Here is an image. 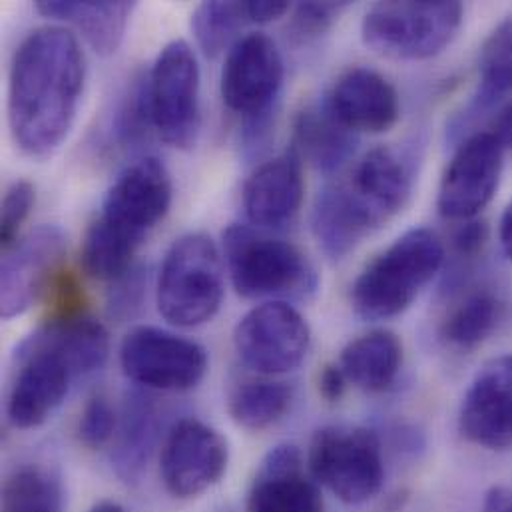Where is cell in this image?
Returning <instances> with one entry per match:
<instances>
[{"label":"cell","instance_id":"6da1fadb","mask_svg":"<svg viewBox=\"0 0 512 512\" xmlns=\"http://www.w3.org/2000/svg\"><path fill=\"white\" fill-rule=\"evenodd\" d=\"M84 82L86 58L72 30L42 26L20 42L8 76V126L20 152L48 158L62 146Z\"/></svg>","mask_w":512,"mask_h":512},{"label":"cell","instance_id":"7a4b0ae2","mask_svg":"<svg viewBox=\"0 0 512 512\" xmlns=\"http://www.w3.org/2000/svg\"><path fill=\"white\" fill-rule=\"evenodd\" d=\"M445 261L443 242L427 228L397 238L357 275L351 305L365 321H385L405 313L433 281Z\"/></svg>","mask_w":512,"mask_h":512},{"label":"cell","instance_id":"3957f363","mask_svg":"<svg viewBox=\"0 0 512 512\" xmlns=\"http://www.w3.org/2000/svg\"><path fill=\"white\" fill-rule=\"evenodd\" d=\"M232 285L246 299H307L319 279L313 263L289 242L269 238L252 226L234 224L224 236Z\"/></svg>","mask_w":512,"mask_h":512},{"label":"cell","instance_id":"277c9868","mask_svg":"<svg viewBox=\"0 0 512 512\" xmlns=\"http://www.w3.org/2000/svg\"><path fill=\"white\" fill-rule=\"evenodd\" d=\"M411 158L391 146L369 150L343 180L327 184L329 200L345 226L365 240L397 216L411 198Z\"/></svg>","mask_w":512,"mask_h":512},{"label":"cell","instance_id":"5b68a950","mask_svg":"<svg viewBox=\"0 0 512 512\" xmlns=\"http://www.w3.org/2000/svg\"><path fill=\"white\" fill-rule=\"evenodd\" d=\"M224 301V263L216 242L202 232L172 244L160 267L156 305L174 327L192 329L216 317Z\"/></svg>","mask_w":512,"mask_h":512},{"label":"cell","instance_id":"8992f818","mask_svg":"<svg viewBox=\"0 0 512 512\" xmlns=\"http://www.w3.org/2000/svg\"><path fill=\"white\" fill-rule=\"evenodd\" d=\"M465 8L455 0L377 2L361 22V38L393 60H427L441 54L463 26Z\"/></svg>","mask_w":512,"mask_h":512},{"label":"cell","instance_id":"52a82bcc","mask_svg":"<svg viewBox=\"0 0 512 512\" xmlns=\"http://www.w3.org/2000/svg\"><path fill=\"white\" fill-rule=\"evenodd\" d=\"M309 475L345 505H363L379 495L385 481L379 437L365 427L319 429L307 451Z\"/></svg>","mask_w":512,"mask_h":512},{"label":"cell","instance_id":"ba28073f","mask_svg":"<svg viewBox=\"0 0 512 512\" xmlns=\"http://www.w3.org/2000/svg\"><path fill=\"white\" fill-rule=\"evenodd\" d=\"M200 66L186 40H172L158 54L148 96L154 130L176 150H192L200 134Z\"/></svg>","mask_w":512,"mask_h":512},{"label":"cell","instance_id":"9c48e42d","mask_svg":"<svg viewBox=\"0 0 512 512\" xmlns=\"http://www.w3.org/2000/svg\"><path fill=\"white\" fill-rule=\"evenodd\" d=\"M124 375L150 391L182 393L198 387L208 373L206 349L174 331L140 325L120 343Z\"/></svg>","mask_w":512,"mask_h":512},{"label":"cell","instance_id":"30bf717a","mask_svg":"<svg viewBox=\"0 0 512 512\" xmlns=\"http://www.w3.org/2000/svg\"><path fill=\"white\" fill-rule=\"evenodd\" d=\"M311 347L307 319L287 301H263L250 309L234 329L240 361L263 377L295 371Z\"/></svg>","mask_w":512,"mask_h":512},{"label":"cell","instance_id":"8fae6325","mask_svg":"<svg viewBox=\"0 0 512 512\" xmlns=\"http://www.w3.org/2000/svg\"><path fill=\"white\" fill-rule=\"evenodd\" d=\"M14 357L18 367L6 401V417L14 429L30 431L56 413L78 375L62 353L34 333L18 345Z\"/></svg>","mask_w":512,"mask_h":512},{"label":"cell","instance_id":"7c38bea8","mask_svg":"<svg viewBox=\"0 0 512 512\" xmlns=\"http://www.w3.org/2000/svg\"><path fill=\"white\" fill-rule=\"evenodd\" d=\"M168 168L152 156L128 166L106 192L98 220L120 238L140 248L172 206Z\"/></svg>","mask_w":512,"mask_h":512},{"label":"cell","instance_id":"4fadbf2b","mask_svg":"<svg viewBox=\"0 0 512 512\" xmlns=\"http://www.w3.org/2000/svg\"><path fill=\"white\" fill-rule=\"evenodd\" d=\"M230 465L226 437L200 419H182L166 435L160 453V475L176 499H196L216 487Z\"/></svg>","mask_w":512,"mask_h":512},{"label":"cell","instance_id":"5bb4252c","mask_svg":"<svg viewBox=\"0 0 512 512\" xmlns=\"http://www.w3.org/2000/svg\"><path fill=\"white\" fill-rule=\"evenodd\" d=\"M283 76L277 44L263 32L246 34L232 44L224 62L220 84L224 104L244 120L273 116Z\"/></svg>","mask_w":512,"mask_h":512},{"label":"cell","instance_id":"9a60e30c","mask_svg":"<svg viewBox=\"0 0 512 512\" xmlns=\"http://www.w3.org/2000/svg\"><path fill=\"white\" fill-rule=\"evenodd\" d=\"M505 166V150L485 130L469 136L451 158L437 196L443 218L475 220L495 198Z\"/></svg>","mask_w":512,"mask_h":512},{"label":"cell","instance_id":"2e32d148","mask_svg":"<svg viewBox=\"0 0 512 512\" xmlns=\"http://www.w3.org/2000/svg\"><path fill=\"white\" fill-rule=\"evenodd\" d=\"M68 238L62 228L44 224L8 248L2 257L0 311L4 319L22 315L38 297L66 256Z\"/></svg>","mask_w":512,"mask_h":512},{"label":"cell","instance_id":"e0dca14e","mask_svg":"<svg viewBox=\"0 0 512 512\" xmlns=\"http://www.w3.org/2000/svg\"><path fill=\"white\" fill-rule=\"evenodd\" d=\"M459 429L469 443L487 451L512 449V353L479 369L463 397Z\"/></svg>","mask_w":512,"mask_h":512},{"label":"cell","instance_id":"ac0fdd59","mask_svg":"<svg viewBox=\"0 0 512 512\" xmlns=\"http://www.w3.org/2000/svg\"><path fill=\"white\" fill-rule=\"evenodd\" d=\"M305 465L295 445L273 447L257 469L246 512H325L321 487Z\"/></svg>","mask_w":512,"mask_h":512},{"label":"cell","instance_id":"d6986e66","mask_svg":"<svg viewBox=\"0 0 512 512\" xmlns=\"http://www.w3.org/2000/svg\"><path fill=\"white\" fill-rule=\"evenodd\" d=\"M323 100L333 116L355 134H383L397 124L401 114L393 84L365 66L341 74Z\"/></svg>","mask_w":512,"mask_h":512},{"label":"cell","instance_id":"ffe728a7","mask_svg":"<svg viewBox=\"0 0 512 512\" xmlns=\"http://www.w3.org/2000/svg\"><path fill=\"white\" fill-rule=\"evenodd\" d=\"M303 168L299 154L289 152L261 164L244 186L248 220L263 230H281L295 220L303 202Z\"/></svg>","mask_w":512,"mask_h":512},{"label":"cell","instance_id":"44dd1931","mask_svg":"<svg viewBox=\"0 0 512 512\" xmlns=\"http://www.w3.org/2000/svg\"><path fill=\"white\" fill-rule=\"evenodd\" d=\"M36 12L44 18L62 20L74 26L100 56L114 54L128 30L134 2H78V0H38Z\"/></svg>","mask_w":512,"mask_h":512},{"label":"cell","instance_id":"7402d4cb","mask_svg":"<svg viewBox=\"0 0 512 512\" xmlns=\"http://www.w3.org/2000/svg\"><path fill=\"white\" fill-rule=\"evenodd\" d=\"M293 142L301 160L305 158L319 172L333 174L351 160L357 134L345 128L323 100L299 112Z\"/></svg>","mask_w":512,"mask_h":512},{"label":"cell","instance_id":"603a6c76","mask_svg":"<svg viewBox=\"0 0 512 512\" xmlns=\"http://www.w3.org/2000/svg\"><path fill=\"white\" fill-rule=\"evenodd\" d=\"M403 365V345L393 331L375 329L349 341L341 355L339 367L347 381L367 393L389 389Z\"/></svg>","mask_w":512,"mask_h":512},{"label":"cell","instance_id":"cb8c5ba5","mask_svg":"<svg viewBox=\"0 0 512 512\" xmlns=\"http://www.w3.org/2000/svg\"><path fill=\"white\" fill-rule=\"evenodd\" d=\"M293 389L277 377L257 375L240 381L228 397V413L234 423L248 431H263L275 425L291 407Z\"/></svg>","mask_w":512,"mask_h":512},{"label":"cell","instance_id":"d4e9b609","mask_svg":"<svg viewBox=\"0 0 512 512\" xmlns=\"http://www.w3.org/2000/svg\"><path fill=\"white\" fill-rule=\"evenodd\" d=\"M503 319V301L489 289H475L455 303L441 325V337L459 351L481 347Z\"/></svg>","mask_w":512,"mask_h":512},{"label":"cell","instance_id":"484cf974","mask_svg":"<svg viewBox=\"0 0 512 512\" xmlns=\"http://www.w3.org/2000/svg\"><path fill=\"white\" fill-rule=\"evenodd\" d=\"M158 437V413L150 397L132 395L128 397L122 415L118 417L116 431V463L118 469L132 477L148 461Z\"/></svg>","mask_w":512,"mask_h":512},{"label":"cell","instance_id":"4316f807","mask_svg":"<svg viewBox=\"0 0 512 512\" xmlns=\"http://www.w3.org/2000/svg\"><path fill=\"white\" fill-rule=\"evenodd\" d=\"M2 512H64L62 485L42 467H20L4 481Z\"/></svg>","mask_w":512,"mask_h":512},{"label":"cell","instance_id":"83f0119b","mask_svg":"<svg viewBox=\"0 0 512 512\" xmlns=\"http://www.w3.org/2000/svg\"><path fill=\"white\" fill-rule=\"evenodd\" d=\"M136 252V246L120 238L96 218L82 238L80 263L90 277L112 283L134 267Z\"/></svg>","mask_w":512,"mask_h":512},{"label":"cell","instance_id":"f1b7e54d","mask_svg":"<svg viewBox=\"0 0 512 512\" xmlns=\"http://www.w3.org/2000/svg\"><path fill=\"white\" fill-rule=\"evenodd\" d=\"M246 24H252L248 2H202L192 14V32L208 58L220 56Z\"/></svg>","mask_w":512,"mask_h":512},{"label":"cell","instance_id":"f546056e","mask_svg":"<svg viewBox=\"0 0 512 512\" xmlns=\"http://www.w3.org/2000/svg\"><path fill=\"white\" fill-rule=\"evenodd\" d=\"M479 102L489 106L512 92V12L489 34L479 60Z\"/></svg>","mask_w":512,"mask_h":512},{"label":"cell","instance_id":"4dcf8cb0","mask_svg":"<svg viewBox=\"0 0 512 512\" xmlns=\"http://www.w3.org/2000/svg\"><path fill=\"white\" fill-rule=\"evenodd\" d=\"M112 140L118 148L134 150L148 140L150 128H154L148 96V78L138 76L126 88L116 114L112 118Z\"/></svg>","mask_w":512,"mask_h":512},{"label":"cell","instance_id":"1f68e13d","mask_svg":"<svg viewBox=\"0 0 512 512\" xmlns=\"http://www.w3.org/2000/svg\"><path fill=\"white\" fill-rule=\"evenodd\" d=\"M116 431H118V415L110 405V401L102 395L92 397L80 413V421H78L80 443L90 451H98L114 441Z\"/></svg>","mask_w":512,"mask_h":512},{"label":"cell","instance_id":"d6a6232c","mask_svg":"<svg viewBox=\"0 0 512 512\" xmlns=\"http://www.w3.org/2000/svg\"><path fill=\"white\" fill-rule=\"evenodd\" d=\"M36 202V190L30 182L18 180L14 182L4 198L0 212V246L2 252L12 248L20 240V228L28 220Z\"/></svg>","mask_w":512,"mask_h":512},{"label":"cell","instance_id":"836d02e7","mask_svg":"<svg viewBox=\"0 0 512 512\" xmlns=\"http://www.w3.org/2000/svg\"><path fill=\"white\" fill-rule=\"evenodd\" d=\"M349 2H299L293 8L289 30L297 40H313L331 30Z\"/></svg>","mask_w":512,"mask_h":512},{"label":"cell","instance_id":"e575fe53","mask_svg":"<svg viewBox=\"0 0 512 512\" xmlns=\"http://www.w3.org/2000/svg\"><path fill=\"white\" fill-rule=\"evenodd\" d=\"M144 289H146V271H144V267L134 265L120 279L112 281L110 313L114 317L132 315L142 303Z\"/></svg>","mask_w":512,"mask_h":512},{"label":"cell","instance_id":"d590c367","mask_svg":"<svg viewBox=\"0 0 512 512\" xmlns=\"http://www.w3.org/2000/svg\"><path fill=\"white\" fill-rule=\"evenodd\" d=\"M487 242V226L479 220H469L455 234V248L463 257L477 256Z\"/></svg>","mask_w":512,"mask_h":512},{"label":"cell","instance_id":"8d00e7d4","mask_svg":"<svg viewBox=\"0 0 512 512\" xmlns=\"http://www.w3.org/2000/svg\"><path fill=\"white\" fill-rule=\"evenodd\" d=\"M319 395L329 401V403H335L343 397L349 381L343 373V369L339 367V363H329L323 367V371L319 373Z\"/></svg>","mask_w":512,"mask_h":512},{"label":"cell","instance_id":"74e56055","mask_svg":"<svg viewBox=\"0 0 512 512\" xmlns=\"http://www.w3.org/2000/svg\"><path fill=\"white\" fill-rule=\"evenodd\" d=\"M487 132L499 142L505 152L512 150V100L499 108Z\"/></svg>","mask_w":512,"mask_h":512},{"label":"cell","instance_id":"f35d334b","mask_svg":"<svg viewBox=\"0 0 512 512\" xmlns=\"http://www.w3.org/2000/svg\"><path fill=\"white\" fill-rule=\"evenodd\" d=\"M289 12V4L287 2H271V0H248V14L252 24H267L273 22L277 18H281L283 14Z\"/></svg>","mask_w":512,"mask_h":512},{"label":"cell","instance_id":"ab89813d","mask_svg":"<svg viewBox=\"0 0 512 512\" xmlns=\"http://www.w3.org/2000/svg\"><path fill=\"white\" fill-rule=\"evenodd\" d=\"M481 512H512V491L509 487H493L483 501Z\"/></svg>","mask_w":512,"mask_h":512},{"label":"cell","instance_id":"60d3db41","mask_svg":"<svg viewBox=\"0 0 512 512\" xmlns=\"http://www.w3.org/2000/svg\"><path fill=\"white\" fill-rule=\"evenodd\" d=\"M499 242H501V248H503L505 256L509 257L512 261V202L505 208V214L501 218Z\"/></svg>","mask_w":512,"mask_h":512},{"label":"cell","instance_id":"b9f144b4","mask_svg":"<svg viewBox=\"0 0 512 512\" xmlns=\"http://www.w3.org/2000/svg\"><path fill=\"white\" fill-rule=\"evenodd\" d=\"M88 512H128L122 505L114 503V501H100L96 503Z\"/></svg>","mask_w":512,"mask_h":512}]
</instances>
